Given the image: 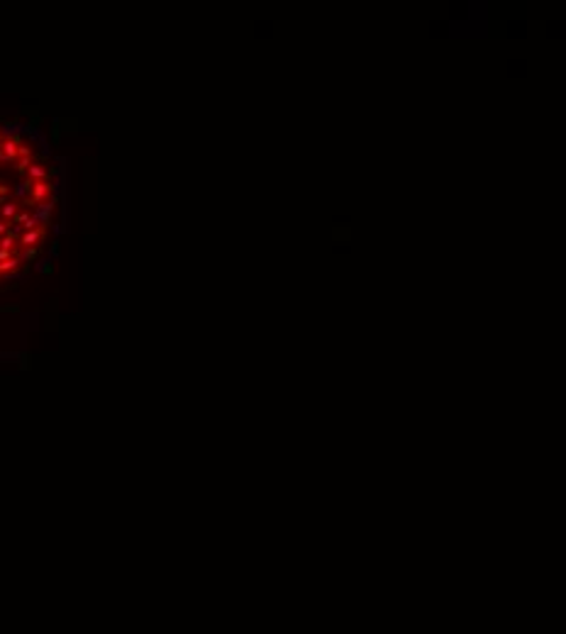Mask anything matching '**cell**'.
<instances>
[{
	"label": "cell",
	"instance_id": "6da1fadb",
	"mask_svg": "<svg viewBox=\"0 0 566 634\" xmlns=\"http://www.w3.org/2000/svg\"><path fill=\"white\" fill-rule=\"evenodd\" d=\"M20 139L17 137H10V139H2L0 142V161H10V163H17L20 158Z\"/></svg>",
	"mask_w": 566,
	"mask_h": 634
},
{
	"label": "cell",
	"instance_id": "7a4b0ae2",
	"mask_svg": "<svg viewBox=\"0 0 566 634\" xmlns=\"http://www.w3.org/2000/svg\"><path fill=\"white\" fill-rule=\"evenodd\" d=\"M27 186H30V200L32 202H44V200L49 198V193H51V186H49V181H27Z\"/></svg>",
	"mask_w": 566,
	"mask_h": 634
},
{
	"label": "cell",
	"instance_id": "3957f363",
	"mask_svg": "<svg viewBox=\"0 0 566 634\" xmlns=\"http://www.w3.org/2000/svg\"><path fill=\"white\" fill-rule=\"evenodd\" d=\"M46 237V227L41 225L37 230H32V232H25L22 237H20V246H25V249H32V246H40L41 241Z\"/></svg>",
	"mask_w": 566,
	"mask_h": 634
},
{
	"label": "cell",
	"instance_id": "277c9868",
	"mask_svg": "<svg viewBox=\"0 0 566 634\" xmlns=\"http://www.w3.org/2000/svg\"><path fill=\"white\" fill-rule=\"evenodd\" d=\"M27 176H30V181H49V171L41 163H32L27 168Z\"/></svg>",
	"mask_w": 566,
	"mask_h": 634
},
{
	"label": "cell",
	"instance_id": "5b68a950",
	"mask_svg": "<svg viewBox=\"0 0 566 634\" xmlns=\"http://www.w3.org/2000/svg\"><path fill=\"white\" fill-rule=\"evenodd\" d=\"M15 217H17V205H15V202H5L2 210H0V220L7 222V225H12Z\"/></svg>",
	"mask_w": 566,
	"mask_h": 634
},
{
	"label": "cell",
	"instance_id": "8992f818",
	"mask_svg": "<svg viewBox=\"0 0 566 634\" xmlns=\"http://www.w3.org/2000/svg\"><path fill=\"white\" fill-rule=\"evenodd\" d=\"M20 264H22V256H20V254H17V256H12V259H7V261H2V264H0V276L17 271V269H20Z\"/></svg>",
	"mask_w": 566,
	"mask_h": 634
},
{
	"label": "cell",
	"instance_id": "52a82bcc",
	"mask_svg": "<svg viewBox=\"0 0 566 634\" xmlns=\"http://www.w3.org/2000/svg\"><path fill=\"white\" fill-rule=\"evenodd\" d=\"M0 249H15V232H7L0 239Z\"/></svg>",
	"mask_w": 566,
	"mask_h": 634
},
{
	"label": "cell",
	"instance_id": "ba28073f",
	"mask_svg": "<svg viewBox=\"0 0 566 634\" xmlns=\"http://www.w3.org/2000/svg\"><path fill=\"white\" fill-rule=\"evenodd\" d=\"M37 227H41V222H40V217H27V222H25V230L27 232H32V230H37Z\"/></svg>",
	"mask_w": 566,
	"mask_h": 634
},
{
	"label": "cell",
	"instance_id": "9c48e42d",
	"mask_svg": "<svg viewBox=\"0 0 566 634\" xmlns=\"http://www.w3.org/2000/svg\"><path fill=\"white\" fill-rule=\"evenodd\" d=\"M12 256H17V251H15V249H0V264H2V261H7V259H12Z\"/></svg>",
	"mask_w": 566,
	"mask_h": 634
},
{
	"label": "cell",
	"instance_id": "30bf717a",
	"mask_svg": "<svg viewBox=\"0 0 566 634\" xmlns=\"http://www.w3.org/2000/svg\"><path fill=\"white\" fill-rule=\"evenodd\" d=\"M35 256H37V246H32V249L25 251V259H35Z\"/></svg>",
	"mask_w": 566,
	"mask_h": 634
},
{
	"label": "cell",
	"instance_id": "8fae6325",
	"mask_svg": "<svg viewBox=\"0 0 566 634\" xmlns=\"http://www.w3.org/2000/svg\"><path fill=\"white\" fill-rule=\"evenodd\" d=\"M5 193H7V188H5V186H0V196H5Z\"/></svg>",
	"mask_w": 566,
	"mask_h": 634
},
{
	"label": "cell",
	"instance_id": "7c38bea8",
	"mask_svg": "<svg viewBox=\"0 0 566 634\" xmlns=\"http://www.w3.org/2000/svg\"><path fill=\"white\" fill-rule=\"evenodd\" d=\"M0 142H2V139H0Z\"/></svg>",
	"mask_w": 566,
	"mask_h": 634
}]
</instances>
